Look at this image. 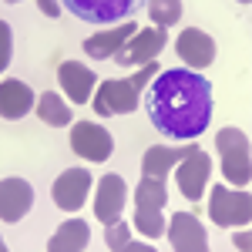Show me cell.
I'll return each mask as SVG.
<instances>
[{
    "label": "cell",
    "mask_w": 252,
    "mask_h": 252,
    "mask_svg": "<svg viewBox=\"0 0 252 252\" xmlns=\"http://www.w3.org/2000/svg\"><path fill=\"white\" fill-rule=\"evenodd\" d=\"M145 108L161 135L195 141L212 121V84L192 67L161 71L152 78Z\"/></svg>",
    "instance_id": "6da1fadb"
},
{
    "label": "cell",
    "mask_w": 252,
    "mask_h": 252,
    "mask_svg": "<svg viewBox=\"0 0 252 252\" xmlns=\"http://www.w3.org/2000/svg\"><path fill=\"white\" fill-rule=\"evenodd\" d=\"M155 74H158V64L148 61V64H141V71H138L135 78H108V81H101V88H97V94H94V111L101 118L135 111L138 97H141V91H145V84L155 78Z\"/></svg>",
    "instance_id": "7a4b0ae2"
},
{
    "label": "cell",
    "mask_w": 252,
    "mask_h": 252,
    "mask_svg": "<svg viewBox=\"0 0 252 252\" xmlns=\"http://www.w3.org/2000/svg\"><path fill=\"white\" fill-rule=\"evenodd\" d=\"M165 202H168V189H165V178H152V175H141L135 189V229L148 239H158L165 232Z\"/></svg>",
    "instance_id": "3957f363"
},
{
    "label": "cell",
    "mask_w": 252,
    "mask_h": 252,
    "mask_svg": "<svg viewBox=\"0 0 252 252\" xmlns=\"http://www.w3.org/2000/svg\"><path fill=\"white\" fill-rule=\"evenodd\" d=\"M219 155H222V175L225 182H232L239 189H246L252 178V165H249V135L239 128H222L215 135Z\"/></svg>",
    "instance_id": "277c9868"
},
{
    "label": "cell",
    "mask_w": 252,
    "mask_h": 252,
    "mask_svg": "<svg viewBox=\"0 0 252 252\" xmlns=\"http://www.w3.org/2000/svg\"><path fill=\"white\" fill-rule=\"evenodd\" d=\"M74 17L84 24H121V20L135 17L148 0H61Z\"/></svg>",
    "instance_id": "5b68a950"
},
{
    "label": "cell",
    "mask_w": 252,
    "mask_h": 252,
    "mask_svg": "<svg viewBox=\"0 0 252 252\" xmlns=\"http://www.w3.org/2000/svg\"><path fill=\"white\" fill-rule=\"evenodd\" d=\"M209 215H212L215 225H225V229H232V225H249V219H252V195L246 192V189L235 192V189H222V185H215L212 198H209Z\"/></svg>",
    "instance_id": "8992f818"
},
{
    "label": "cell",
    "mask_w": 252,
    "mask_h": 252,
    "mask_svg": "<svg viewBox=\"0 0 252 252\" xmlns=\"http://www.w3.org/2000/svg\"><path fill=\"white\" fill-rule=\"evenodd\" d=\"M209 175H212V161L209 155L192 145V152L182 158L178 165H175V178H178V189L182 195L189 198V202H198L202 195H205V185H209Z\"/></svg>",
    "instance_id": "52a82bcc"
},
{
    "label": "cell",
    "mask_w": 252,
    "mask_h": 252,
    "mask_svg": "<svg viewBox=\"0 0 252 252\" xmlns=\"http://www.w3.org/2000/svg\"><path fill=\"white\" fill-rule=\"evenodd\" d=\"M94 185V178L88 168H67L54 178V189H51V198L61 212H78L88 198V189Z\"/></svg>",
    "instance_id": "ba28073f"
},
{
    "label": "cell",
    "mask_w": 252,
    "mask_h": 252,
    "mask_svg": "<svg viewBox=\"0 0 252 252\" xmlns=\"http://www.w3.org/2000/svg\"><path fill=\"white\" fill-rule=\"evenodd\" d=\"M165 27H145V31H138L135 37L125 40V47L115 54V61L121 67H135V64H148V61H155L161 51H165Z\"/></svg>",
    "instance_id": "9c48e42d"
},
{
    "label": "cell",
    "mask_w": 252,
    "mask_h": 252,
    "mask_svg": "<svg viewBox=\"0 0 252 252\" xmlns=\"http://www.w3.org/2000/svg\"><path fill=\"white\" fill-rule=\"evenodd\" d=\"M71 148H74V155L88 158V161H104L115 152V138L94 121H81L71 128Z\"/></svg>",
    "instance_id": "30bf717a"
},
{
    "label": "cell",
    "mask_w": 252,
    "mask_h": 252,
    "mask_svg": "<svg viewBox=\"0 0 252 252\" xmlns=\"http://www.w3.org/2000/svg\"><path fill=\"white\" fill-rule=\"evenodd\" d=\"M125 202H128V185H125V178H121V175H104V178L97 182L94 215L104 222V225H111V222L121 219Z\"/></svg>",
    "instance_id": "8fae6325"
},
{
    "label": "cell",
    "mask_w": 252,
    "mask_h": 252,
    "mask_svg": "<svg viewBox=\"0 0 252 252\" xmlns=\"http://www.w3.org/2000/svg\"><path fill=\"white\" fill-rule=\"evenodd\" d=\"M31 205H34V189L27 178H3L0 182V219L3 222H20Z\"/></svg>",
    "instance_id": "7c38bea8"
},
{
    "label": "cell",
    "mask_w": 252,
    "mask_h": 252,
    "mask_svg": "<svg viewBox=\"0 0 252 252\" xmlns=\"http://www.w3.org/2000/svg\"><path fill=\"white\" fill-rule=\"evenodd\" d=\"M175 51H178V58L185 61L192 71H202V67H209L215 61V40L205 34V31H182L178 40H175Z\"/></svg>",
    "instance_id": "4fadbf2b"
},
{
    "label": "cell",
    "mask_w": 252,
    "mask_h": 252,
    "mask_svg": "<svg viewBox=\"0 0 252 252\" xmlns=\"http://www.w3.org/2000/svg\"><path fill=\"white\" fill-rule=\"evenodd\" d=\"M168 239L178 252H205L209 249V235L202 229V222L189 212H175L168 225Z\"/></svg>",
    "instance_id": "5bb4252c"
},
{
    "label": "cell",
    "mask_w": 252,
    "mask_h": 252,
    "mask_svg": "<svg viewBox=\"0 0 252 252\" xmlns=\"http://www.w3.org/2000/svg\"><path fill=\"white\" fill-rule=\"evenodd\" d=\"M58 81L61 88L67 91V97L74 101V104H84L88 97H91V91H94V71L91 67H84V64H78V61H64L58 67Z\"/></svg>",
    "instance_id": "9a60e30c"
},
{
    "label": "cell",
    "mask_w": 252,
    "mask_h": 252,
    "mask_svg": "<svg viewBox=\"0 0 252 252\" xmlns=\"http://www.w3.org/2000/svg\"><path fill=\"white\" fill-rule=\"evenodd\" d=\"M34 104H37V97L34 91L24 84V81H0V118H7V121H17L24 118L27 111H34Z\"/></svg>",
    "instance_id": "2e32d148"
},
{
    "label": "cell",
    "mask_w": 252,
    "mask_h": 252,
    "mask_svg": "<svg viewBox=\"0 0 252 252\" xmlns=\"http://www.w3.org/2000/svg\"><path fill=\"white\" fill-rule=\"evenodd\" d=\"M138 24H121V27H111V31H101V34H91V37L84 40V54H91L94 61H108L115 58L118 51L125 47V40L135 37Z\"/></svg>",
    "instance_id": "e0dca14e"
},
{
    "label": "cell",
    "mask_w": 252,
    "mask_h": 252,
    "mask_svg": "<svg viewBox=\"0 0 252 252\" xmlns=\"http://www.w3.org/2000/svg\"><path fill=\"white\" fill-rule=\"evenodd\" d=\"M192 145H195V141H189V148H161V145H152V148L145 152V158H141V175L165 178V175L172 172L182 158L192 152Z\"/></svg>",
    "instance_id": "ac0fdd59"
},
{
    "label": "cell",
    "mask_w": 252,
    "mask_h": 252,
    "mask_svg": "<svg viewBox=\"0 0 252 252\" xmlns=\"http://www.w3.org/2000/svg\"><path fill=\"white\" fill-rule=\"evenodd\" d=\"M88 242H91V225L81 222V219H71L51 235L47 252H81V249H88Z\"/></svg>",
    "instance_id": "d6986e66"
},
{
    "label": "cell",
    "mask_w": 252,
    "mask_h": 252,
    "mask_svg": "<svg viewBox=\"0 0 252 252\" xmlns=\"http://www.w3.org/2000/svg\"><path fill=\"white\" fill-rule=\"evenodd\" d=\"M34 111L40 115L44 125H54V128H64V125H71V108L61 101L54 91H44L37 97V104H34Z\"/></svg>",
    "instance_id": "ffe728a7"
},
{
    "label": "cell",
    "mask_w": 252,
    "mask_h": 252,
    "mask_svg": "<svg viewBox=\"0 0 252 252\" xmlns=\"http://www.w3.org/2000/svg\"><path fill=\"white\" fill-rule=\"evenodd\" d=\"M104 242H108V249H111V252H131V249L152 252V246H148V242H131V229H128V222H121V219L108 225Z\"/></svg>",
    "instance_id": "44dd1931"
},
{
    "label": "cell",
    "mask_w": 252,
    "mask_h": 252,
    "mask_svg": "<svg viewBox=\"0 0 252 252\" xmlns=\"http://www.w3.org/2000/svg\"><path fill=\"white\" fill-rule=\"evenodd\" d=\"M148 17L155 27H172L182 17V0H148Z\"/></svg>",
    "instance_id": "7402d4cb"
},
{
    "label": "cell",
    "mask_w": 252,
    "mask_h": 252,
    "mask_svg": "<svg viewBox=\"0 0 252 252\" xmlns=\"http://www.w3.org/2000/svg\"><path fill=\"white\" fill-rule=\"evenodd\" d=\"M10 54H14L10 24H7V20H0V71H7V64H10Z\"/></svg>",
    "instance_id": "603a6c76"
},
{
    "label": "cell",
    "mask_w": 252,
    "mask_h": 252,
    "mask_svg": "<svg viewBox=\"0 0 252 252\" xmlns=\"http://www.w3.org/2000/svg\"><path fill=\"white\" fill-rule=\"evenodd\" d=\"M40 3V14L44 17H58L61 14V0H37Z\"/></svg>",
    "instance_id": "cb8c5ba5"
},
{
    "label": "cell",
    "mask_w": 252,
    "mask_h": 252,
    "mask_svg": "<svg viewBox=\"0 0 252 252\" xmlns=\"http://www.w3.org/2000/svg\"><path fill=\"white\" fill-rule=\"evenodd\" d=\"M232 246H235V249H242V252H246V249H249V246H252V235L246 232V225H242V232H235Z\"/></svg>",
    "instance_id": "d4e9b609"
},
{
    "label": "cell",
    "mask_w": 252,
    "mask_h": 252,
    "mask_svg": "<svg viewBox=\"0 0 252 252\" xmlns=\"http://www.w3.org/2000/svg\"><path fill=\"white\" fill-rule=\"evenodd\" d=\"M3 249H7V246H3V239H0V252H3Z\"/></svg>",
    "instance_id": "484cf974"
},
{
    "label": "cell",
    "mask_w": 252,
    "mask_h": 252,
    "mask_svg": "<svg viewBox=\"0 0 252 252\" xmlns=\"http://www.w3.org/2000/svg\"><path fill=\"white\" fill-rule=\"evenodd\" d=\"M239 3H252V0H239Z\"/></svg>",
    "instance_id": "4316f807"
},
{
    "label": "cell",
    "mask_w": 252,
    "mask_h": 252,
    "mask_svg": "<svg viewBox=\"0 0 252 252\" xmlns=\"http://www.w3.org/2000/svg\"><path fill=\"white\" fill-rule=\"evenodd\" d=\"M7 3H17V0H7Z\"/></svg>",
    "instance_id": "83f0119b"
}]
</instances>
